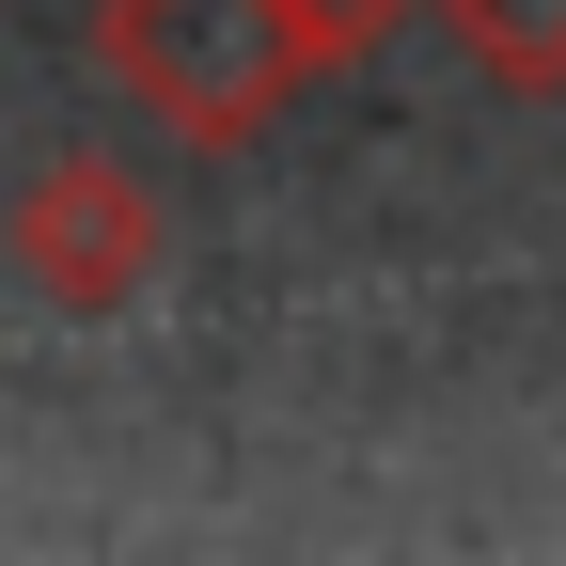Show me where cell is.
I'll list each match as a JSON object with an SVG mask.
<instances>
[{"mask_svg":"<svg viewBox=\"0 0 566 566\" xmlns=\"http://www.w3.org/2000/svg\"><path fill=\"white\" fill-rule=\"evenodd\" d=\"M95 63H111V95L142 126L189 142V158L252 142L283 95L315 80L300 32H283V0H111V17H95Z\"/></svg>","mask_w":566,"mask_h":566,"instance_id":"obj_1","label":"cell"},{"mask_svg":"<svg viewBox=\"0 0 566 566\" xmlns=\"http://www.w3.org/2000/svg\"><path fill=\"white\" fill-rule=\"evenodd\" d=\"M158 189H142L126 158H48L32 174V205H17V268H32V300L48 315H126L142 300V283H158Z\"/></svg>","mask_w":566,"mask_h":566,"instance_id":"obj_2","label":"cell"},{"mask_svg":"<svg viewBox=\"0 0 566 566\" xmlns=\"http://www.w3.org/2000/svg\"><path fill=\"white\" fill-rule=\"evenodd\" d=\"M441 32L472 80H504V95H566V0H441Z\"/></svg>","mask_w":566,"mask_h":566,"instance_id":"obj_3","label":"cell"},{"mask_svg":"<svg viewBox=\"0 0 566 566\" xmlns=\"http://www.w3.org/2000/svg\"><path fill=\"white\" fill-rule=\"evenodd\" d=\"M394 17H409V0H283V32H300V63H315V80H331V63H363Z\"/></svg>","mask_w":566,"mask_h":566,"instance_id":"obj_4","label":"cell"}]
</instances>
